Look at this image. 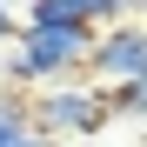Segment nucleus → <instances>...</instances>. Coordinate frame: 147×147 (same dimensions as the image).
Returning a JSON list of instances; mask_svg holds the SVG:
<instances>
[{"mask_svg": "<svg viewBox=\"0 0 147 147\" xmlns=\"http://www.w3.org/2000/svg\"><path fill=\"white\" fill-rule=\"evenodd\" d=\"M13 27H20V20H13V0H0V40H7Z\"/></svg>", "mask_w": 147, "mask_h": 147, "instance_id": "obj_6", "label": "nucleus"}, {"mask_svg": "<svg viewBox=\"0 0 147 147\" xmlns=\"http://www.w3.org/2000/svg\"><path fill=\"white\" fill-rule=\"evenodd\" d=\"M94 60V27H20V47L7 60V87H60Z\"/></svg>", "mask_w": 147, "mask_h": 147, "instance_id": "obj_1", "label": "nucleus"}, {"mask_svg": "<svg viewBox=\"0 0 147 147\" xmlns=\"http://www.w3.org/2000/svg\"><path fill=\"white\" fill-rule=\"evenodd\" d=\"M140 147H147V140H140Z\"/></svg>", "mask_w": 147, "mask_h": 147, "instance_id": "obj_9", "label": "nucleus"}, {"mask_svg": "<svg viewBox=\"0 0 147 147\" xmlns=\"http://www.w3.org/2000/svg\"><path fill=\"white\" fill-rule=\"evenodd\" d=\"M107 107H114V120H134V127H147V80L107 87Z\"/></svg>", "mask_w": 147, "mask_h": 147, "instance_id": "obj_4", "label": "nucleus"}, {"mask_svg": "<svg viewBox=\"0 0 147 147\" xmlns=\"http://www.w3.org/2000/svg\"><path fill=\"white\" fill-rule=\"evenodd\" d=\"M20 147H60V140H47V134H27V140H20Z\"/></svg>", "mask_w": 147, "mask_h": 147, "instance_id": "obj_8", "label": "nucleus"}, {"mask_svg": "<svg viewBox=\"0 0 147 147\" xmlns=\"http://www.w3.org/2000/svg\"><path fill=\"white\" fill-rule=\"evenodd\" d=\"M94 87H127V80H147V20H120V27H100L94 34Z\"/></svg>", "mask_w": 147, "mask_h": 147, "instance_id": "obj_3", "label": "nucleus"}, {"mask_svg": "<svg viewBox=\"0 0 147 147\" xmlns=\"http://www.w3.org/2000/svg\"><path fill=\"white\" fill-rule=\"evenodd\" d=\"M120 13H127V20H147V0H120Z\"/></svg>", "mask_w": 147, "mask_h": 147, "instance_id": "obj_7", "label": "nucleus"}, {"mask_svg": "<svg viewBox=\"0 0 147 147\" xmlns=\"http://www.w3.org/2000/svg\"><path fill=\"white\" fill-rule=\"evenodd\" d=\"M67 7L80 13L94 34H100V27H120V20H127V13H120V0H67Z\"/></svg>", "mask_w": 147, "mask_h": 147, "instance_id": "obj_5", "label": "nucleus"}, {"mask_svg": "<svg viewBox=\"0 0 147 147\" xmlns=\"http://www.w3.org/2000/svg\"><path fill=\"white\" fill-rule=\"evenodd\" d=\"M107 120H114L107 87H94V80H60L34 94V134L47 140H94Z\"/></svg>", "mask_w": 147, "mask_h": 147, "instance_id": "obj_2", "label": "nucleus"}]
</instances>
